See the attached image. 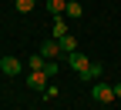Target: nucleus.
<instances>
[{
  "label": "nucleus",
  "instance_id": "obj_10",
  "mask_svg": "<svg viewBox=\"0 0 121 110\" xmlns=\"http://www.w3.org/2000/svg\"><path fill=\"white\" fill-rule=\"evenodd\" d=\"M64 7H67V0H47V10L54 13V17H60V13H64Z\"/></svg>",
  "mask_w": 121,
  "mask_h": 110
},
{
  "label": "nucleus",
  "instance_id": "obj_3",
  "mask_svg": "<svg viewBox=\"0 0 121 110\" xmlns=\"http://www.w3.org/2000/svg\"><path fill=\"white\" fill-rule=\"evenodd\" d=\"M47 80H51V77L44 73V70H30V73H27V87H30V90H40V93H44Z\"/></svg>",
  "mask_w": 121,
  "mask_h": 110
},
{
  "label": "nucleus",
  "instance_id": "obj_9",
  "mask_svg": "<svg viewBox=\"0 0 121 110\" xmlns=\"http://www.w3.org/2000/svg\"><path fill=\"white\" fill-rule=\"evenodd\" d=\"M57 43H60V50H64V53H74V50H78V40H74V34H64Z\"/></svg>",
  "mask_w": 121,
  "mask_h": 110
},
{
  "label": "nucleus",
  "instance_id": "obj_13",
  "mask_svg": "<svg viewBox=\"0 0 121 110\" xmlns=\"http://www.w3.org/2000/svg\"><path fill=\"white\" fill-rule=\"evenodd\" d=\"M44 73H47V77H57V60H47V67H44Z\"/></svg>",
  "mask_w": 121,
  "mask_h": 110
},
{
  "label": "nucleus",
  "instance_id": "obj_5",
  "mask_svg": "<svg viewBox=\"0 0 121 110\" xmlns=\"http://www.w3.org/2000/svg\"><path fill=\"white\" fill-rule=\"evenodd\" d=\"M40 53L47 57V60H57L60 53H64V50H60V43H57V40H44V47H40Z\"/></svg>",
  "mask_w": 121,
  "mask_h": 110
},
{
  "label": "nucleus",
  "instance_id": "obj_6",
  "mask_svg": "<svg viewBox=\"0 0 121 110\" xmlns=\"http://www.w3.org/2000/svg\"><path fill=\"white\" fill-rule=\"evenodd\" d=\"M54 40H60V37H64V34H71V30H67V20H64V13H60V17H54Z\"/></svg>",
  "mask_w": 121,
  "mask_h": 110
},
{
  "label": "nucleus",
  "instance_id": "obj_14",
  "mask_svg": "<svg viewBox=\"0 0 121 110\" xmlns=\"http://www.w3.org/2000/svg\"><path fill=\"white\" fill-rule=\"evenodd\" d=\"M111 87H114V97H121V83H111Z\"/></svg>",
  "mask_w": 121,
  "mask_h": 110
},
{
  "label": "nucleus",
  "instance_id": "obj_2",
  "mask_svg": "<svg viewBox=\"0 0 121 110\" xmlns=\"http://www.w3.org/2000/svg\"><path fill=\"white\" fill-rule=\"evenodd\" d=\"M20 70H24V64L17 57H0V73H7V77H20Z\"/></svg>",
  "mask_w": 121,
  "mask_h": 110
},
{
  "label": "nucleus",
  "instance_id": "obj_1",
  "mask_svg": "<svg viewBox=\"0 0 121 110\" xmlns=\"http://www.w3.org/2000/svg\"><path fill=\"white\" fill-rule=\"evenodd\" d=\"M91 97H94L98 103H111L114 100V87L111 83H94V87H91Z\"/></svg>",
  "mask_w": 121,
  "mask_h": 110
},
{
  "label": "nucleus",
  "instance_id": "obj_11",
  "mask_svg": "<svg viewBox=\"0 0 121 110\" xmlns=\"http://www.w3.org/2000/svg\"><path fill=\"white\" fill-rule=\"evenodd\" d=\"M81 77H84V80H98V77H101V64H87V70Z\"/></svg>",
  "mask_w": 121,
  "mask_h": 110
},
{
  "label": "nucleus",
  "instance_id": "obj_8",
  "mask_svg": "<svg viewBox=\"0 0 121 110\" xmlns=\"http://www.w3.org/2000/svg\"><path fill=\"white\" fill-rule=\"evenodd\" d=\"M44 67H47V57H44V53L27 57V70H44Z\"/></svg>",
  "mask_w": 121,
  "mask_h": 110
},
{
  "label": "nucleus",
  "instance_id": "obj_12",
  "mask_svg": "<svg viewBox=\"0 0 121 110\" xmlns=\"http://www.w3.org/2000/svg\"><path fill=\"white\" fill-rule=\"evenodd\" d=\"M13 7H17L20 13H30V10L37 7V0H13Z\"/></svg>",
  "mask_w": 121,
  "mask_h": 110
},
{
  "label": "nucleus",
  "instance_id": "obj_7",
  "mask_svg": "<svg viewBox=\"0 0 121 110\" xmlns=\"http://www.w3.org/2000/svg\"><path fill=\"white\" fill-rule=\"evenodd\" d=\"M81 13H84V7L78 4V0H71V4L64 7V17H67V20H78V17H81Z\"/></svg>",
  "mask_w": 121,
  "mask_h": 110
},
{
  "label": "nucleus",
  "instance_id": "obj_16",
  "mask_svg": "<svg viewBox=\"0 0 121 110\" xmlns=\"http://www.w3.org/2000/svg\"><path fill=\"white\" fill-rule=\"evenodd\" d=\"M118 47H121V43H118Z\"/></svg>",
  "mask_w": 121,
  "mask_h": 110
},
{
  "label": "nucleus",
  "instance_id": "obj_4",
  "mask_svg": "<svg viewBox=\"0 0 121 110\" xmlns=\"http://www.w3.org/2000/svg\"><path fill=\"white\" fill-rule=\"evenodd\" d=\"M67 64H71L74 70H78V73H84V70H87V64H91V60H87L84 53H78V50H74V53H67Z\"/></svg>",
  "mask_w": 121,
  "mask_h": 110
},
{
  "label": "nucleus",
  "instance_id": "obj_15",
  "mask_svg": "<svg viewBox=\"0 0 121 110\" xmlns=\"http://www.w3.org/2000/svg\"><path fill=\"white\" fill-rule=\"evenodd\" d=\"M67 4H71V0H67Z\"/></svg>",
  "mask_w": 121,
  "mask_h": 110
}]
</instances>
